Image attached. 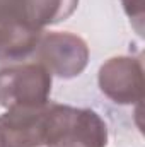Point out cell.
Returning <instances> with one entry per match:
<instances>
[{
    "instance_id": "1",
    "label": "cell",
    "mask_w": 145,
    "mask_h": 147,
    "mask_svg": "<svg viewBox=\"0 0 145 147\" xmlns=\"http://www.w3.org/2000/svg\"><path fill=\"white\" fill-rule=\"evenodd\" d=\"M108 125L91 108L48 103L44 147H106Z\"/></svg>"
},
{
    "instance_id": "3",
    "label": "cell",
    "mask_w": 145,
    "mask_h": 147,
    "mask_svg": "<svg viewBox=\"0 0 145 147\" xmlns=\"http://www.w3.org/2000/svg\"><path fill=\"white\" fill-rule=\"evenodd\" d=\"M41 33L28 17L26 0H0V69L29 58Z\"/></svg>"
},
{
    "instance_id": "7",
    "label": "cell",
    "mask_w": 145,
    "mask_h": 147,
    "mask_svg": "<svg viewBox=\"0 0 145 147\" xmlns=\"http://www.w3.org/2000/svg\"><path fill=\"white\" fill-rule=\"evenodd\" d=\"M79 0H26L29 21L43 31L46 26L58 24L75 12Z\"/></svg>"
},
{
    "instance_id": "2",
    "label": "cell",
    "mask_w": 145,
    "mask_h": 147,
    "mask_svg": "<svg viewBox=\"0 0 145 147\" xmlns=\"http://www.w3.org/2000/svg\"><path fill=\"white\" fill-rule=\"evenodd\" d=\"M53 75L41 63H14L0 69V106L39 108L50 103Z\"/></svg>"
},
{
    "instance_id": "4",
    "label": "cell",
    "mask_w": 145,
    "mask_h": 147,
    "mask_svg": "<svg viewBox=\"0 0 145 147\" xmlns=\"http://www.w3.org/2000/svg\"><path fill=\"white\" fill-rule=\"evenodd\" d=\"M33 55L51 75L73 79L85 70L91 51L85 39L73 33L43 31Z\"/></svg>"
},
{
    "instance_id": "5",
    "label": "cell",
    "mask_w": 145,
    "mask_h": 147,
    "mask_svg": "<svg viewBox=\"0 0 145 147\" xmlns=\"http://www.w3.org/2000/svg\"><path fill=\"white\" fill-rule=\"evenodd\" d=\"M101 92L116 105H138L144 99V67L135 57H113L97 74Z\"/></svg>"
},
{
    "instance_id": "6",
    "label": "cell",
    "mask_w": 145,
    "mask_h": 147,
    "mask_svg": "<svg viewBox=\"0 0 145 147\" xmlns=\"http://www.w3.org/2000/svg\"><path fill=\"white\" fill-rule=\"evenodd\" d=\"M46 106L9 108L0 115V147L44 146Z\"/></svg>"
},
{
    "instance_id": "8",
    "label": "cell",
    "mask_w": 145,
    "mask_h": 147,
    "mask_svg": "<svg viewBox=\"0 0 145 147\" xmlns=\"http://www.w3.org/2000/svg\"><path fill=\"white\" fill-rule=\"evenodd\" d=\"M121 3L135 31L144 34V0H121Z\"/></svg>"
}]
</instances>
